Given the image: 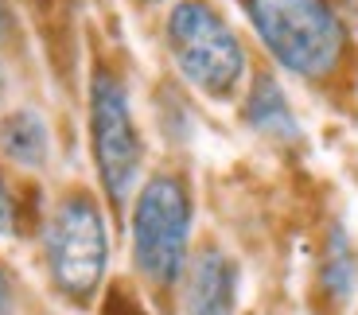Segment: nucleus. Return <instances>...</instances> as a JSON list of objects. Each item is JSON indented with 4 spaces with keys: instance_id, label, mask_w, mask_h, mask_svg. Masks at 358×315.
<instances>
[{
    "instance_id": "nucleus-4",
    "label": "nucleus",
    "mask_w": 358,
    "mask_h": 315,
    "mask_svg": "<svg viewBox=\"0 0 358 315\" xmlns=\"http://www.w3.org/2000/svg\"><path fill=\"white\" fill-rule=\"evenodd\" d=\"M106 226H101L94 203H86V198L63 203L47 230V261H51L59 288L71 296H90L106 272Z\"/></svg>"
},
{
    "instance_id": "nucleus-3",
    "label": "nucleus",
    "mask_w": 358,
    "mask_h": 315,
    "mask_svg": "<svg viewBox=\"0 0 358 315\" xmlns=\"http://www.w3.org/2000/svg\"><path fill=\"white\" fill-rule=\"evenodd\" d=\"M191 203L176 180H148L133 214V257L152 284H171L187 261Z\"/></svg>"
},
{
    "instance_id": "nucleus-11",
    "label": "nucleus",
    "mask_w": 358,
    "mask_h": 315,
    "mask_svg": "<svg viewBox=\"0 0 358 315\" xmlns=\"http://www.w3.org/2000/svg\"><path fill=\"white\" fill-rule=\"evenodd\" d=\"M0 315H12V292H8V280L0 277Z\"/></svg>"
},
{
    "instance_id": "nucleus-9",
    "label": "nucleus",
    "mask_w": 358,
    "mask_h": 315,
    "mask_svg": "<svg viewBox=\"0 0 358 315\" xmlns=\"http://www.w3.org/2000/svg\"><path fill=\"white\" fill-rule=\"evenodd\" d=\"M327 280H331V288L339 292V296H347L350 284H355V261L347 257V245H343V237H335V245H331V261H327Z\"/></svg>"
},
{
    "instance_id": "nucleus-7",
    "label": "nucleus",
    "mask_w": 358,
    "mask_h": 315,
    "mask_svg": "<svg viewBox=\"0 0 358 315\" xmlns=\"http://www.w3.org/2000/svg\"><path fill=\"white\" fill-rule=\"evenodd\" d=\"M0 148H4L16 163H24V168H39V163L47 160V148H51L47 125L39 121V113L20 109V113L0 121Z\"/></svg>"
},
{
    "instance_id": "nucleus-12",
    "label": "nucleus",
    "mask_w": 358,
    "mask_h": 315,
    "mask_svg": "<svg viewBox=\"0 0 358 315\" xmlns=\"http://www.w3.org/2000/svg\"><path fill=\"white\" fill-rule=\"evenodd\" d=\"M8 27V8H4V0H0V31Z\"/></svg>"
},
{
    "instance_id": "nucleus-6",
    "label": "nucleus",
    "mask_w": 358,
    "mask_h": 315,
    "mask_svg": "<svg viewBox=\"0 0 358 315\" xmlns=\"http://www.w3.org/2000/svg\"><path fill=\"white\" fill-rule=\"evenodd\" d=\"M238 307V269L226 253L203 249L187 269L183 315H234Z\"/></svg>"
},
{
    "instance_id": "nucleus-14",
    "label": "nucleus",
    "mask_w": 358,
    "mask_h": 315,
    "mask_svg": "<svg viewBox=\"0 0 358 315\" xmlns=\"http://www.w3.org/2000/svg\"><path fill=\"white\" fill-rule=\"evenodd\" d=\"M129 315H136V312H129Z\"/></svg>"
},
{
    "instance_id": "nucleus-13",
    "label": "nucleus",
    "mask_w": 358,
    "mask_h": 315,
    "mask_svg": "<svg viewBox=\"0 0 358 315\" xmlns=\"http://www.w3.org/2000/svg\"><path fill=\"white\" fill-rule=\"evenodd\" d=\"M350 12H355V16H358V0H350Z\"/></svg>"
},
{
    "instance_id": "nucleus-10",
    "label": "nucleus",
    "mask_w": 358,
    "mask_h": 315,
    "mask_svg": "<svg viewBox=\"0 0 358 315\" xmlns=\"http://www.w3.org/2000/svg\"><path fill=\"white\" fill-rule=\"evenodd\" d=\"M12 226H16V210H12V198L0 183V234H12Z\"/></svg>"
},
{
    "instance_id": "nucleus-2",
    "label": "nucleus",
    "mask_w": 358,
    "mask_h": 315,
    "mask_svg": "<svg viewBox=\"0 0 358 315\" xmlns=\"http://www.w3.org/2000/svg\"><path fill=\"white\" fill-rule=\"evenodd\" d=\"M168 43L183 78L210 98H226L242 82L245 71L242 43L226 27V20L203 0L176 4V12L168 20Z\"/></svg>"
},
{
    "instance_id": "nucleus-1",
    "label": "nucleus",
    "mask_w": 358,
    "mask_h": 315,
    "mask_svg": "<svg viewBox=\"0 0 358 315\" xmlns=\"http://www.w3.org/2000/svg\"><path fill=\"white\" fill-rule=\"evenodd\" d=\"M257 36L292 74L320 78L339 63L343 27L323 0H250Z\"/></svg>"
},
{
    "instance_id": "nucleus-8",
    "label": "nucleus",
    "mask_w": 358,
    "mask_h": 315,
    "mask_svg": "<svg viewBox=\"0 0 358 315\" xmlns=\"http://www.w3.org/2000/svg\"><path fill=\"white\" fill-rule=\"evenodd\" d=\"M245 117H250L253 129L261 133H273V136H296V121H292V109H288L285 94L277 90V82H257L250 105H245Z\"/></svg>"
},
{
    "instance_id": "nucleus-5",
    "label": "nucleus",
    "mask_w": 358,
    "mask_h": 315,
    "mask_svg": "<svg viewBox=\"0 0 358 315\" xmlns=\"http://www.w3.org/2000/svg\"><path fill=\"white\" fill-rule=\"evenodd\" d=\"M90 129H94V156L98 171L106 180V191L113 203H125L129 191L136 187V171H141V136H136L129 98L109 74H98L94 82V98H90Z\"/></svg>"
}]
</instances>
